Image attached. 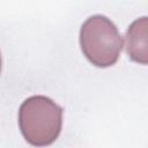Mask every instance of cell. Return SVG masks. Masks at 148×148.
I'll return each instance as SVG.
<instances>
[{"instance_id":"cell-4","label":"cell","mask_w":148,"mask_h":148,"mask_svg":"<svg viewBox=\"0 0 148 148\" xmlns=\"http://www.w3.org/2000/svg\"><path fill=\"white\" fill-rule=\"evenodd\" d=\"M0 72H1V54H0Z\"/></svg>"},{"instance_id":"cell-1","label":"cell","mask_w":148,"mask_h":148,"mask_svg":"<svg viewBox=\"0 0 148 148\" xmlns=\"http://www.w3.org/2000/svg\"><path fill=\"white\" fill-rule=\"evenodd\" d=\"M18 126L28 143L35 147L49 146L61 132L62 108L46 96H30L20 106Z\"/></svg>"},{"instance_id":"cell-3","label":"cell","mask_w":148,"mask_h":148,"mask_svg":"<svg viewBox=\"0 0 148 148\" xmlns=\"http://www.w3.org/2000/svg\"><path fill=\"white\" fill-rule=\"evenodd\" d=\"M147 17L136 18L126 32V51L130 58L139 64L148 62L147 43Z\"/></svg>"},{"instance_id":"cell-2","label":"cell","mask_w":148,"mask_h":148,"mask_svg":"<svg viewBox=\"0 0 148 148\" xmlns=\"http://www.w3.org/2000/svg\"><path fill=\"white\" fill-rule=\"evenodd\" d=\"M80 46L92 65L104 68L118 61L124 39L110 18L96 14L89 16L81 25Z\"/></svg>"}]
</instances>
